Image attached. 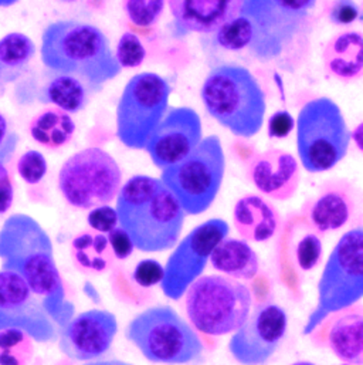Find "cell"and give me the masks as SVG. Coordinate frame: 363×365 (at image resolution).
<instances>
[{
    "label": "cell",
    "instance_id": "cell-1",
    "mask_svg": "<svg viewBox=\"0 0 363 365\" xmlns=\"http://www.w3.org/2000/svg\"><path fill=\"white\" fill-rule=\"evenodd\" d=\"M1 270L21 277L40 299L50 319L60 329L73 317L58 273L53 243L41 225L26 213L9 216L0 229Z\"/></svg>",
    "mask_w": 363,
    "mask_h": 365
},
{
    "label": "cell",
    "instance_id": "cell-2",
    "mask_svg": "<svg viewBox=\"0 0 363 365\" xmlns=\"http://www.w3.org/2000/svg\"><path fill=\"white\" fill-rule=\"evenodd\" d=\"M118 225L144 253H161L177 246L184 226V212L159 178L135 175L117 195Z\"/></svg>",
    "mask_w": 363,
    "mask_h": 365
},
{
    "label": "cell",
    "instance_id": "cell-3",
    "mask_svg": "<svg viewBox=\"0 0 363 365\" xmlns=\"http://www.w3.org/2000/svg\"><path fill=\"white\" fill-rule=\"evenodd\" d=\"M40 54L46 68L85 81L95 91L122 70L105 33L91 23L74 19L56 20L46 26Z\"/></svg>",
    "mask_w": 363,
    "mask_h": 365
},
{
    "label": "cell",
    "instance_id": "cell-4",
    "mask_svg": "<svg viewBox=\"0 0 363 365\" xmlns=\"http://www.w3.org/2000/svg\"><path fill=\"white\" fill-rule=\"evenodd\" d=\"M200 97L209 115L238 138L248 140L264 125L265 93L244 66L226 63L213 67L201 84Z\"/></svg>",
    "mask_w": 363,
    "mask_h": 365
},
{
    "label": "cell",
    "instance_id": "cell-5",
    "mask_svg": "<svg viewBox=\"0 0 363 365\" xmlns=\"http://www.w3.org/2000/svg\"><path fill=\"white\" fill-rule=\"evenodd\" d=\"M363 296V230L345 232L332 249L318 282V302L302 336H311L334 314L354 307Z\"/></svg>",
    "mask_w": 363,
    "mask_h": 365
},
{
    "label": "cell",
    "instance_id": "cell-6",
    "mask_svg": "<svg viewBox=\"0 0 363 365\" xmlns=\"http://www.w3.org/2000/svg\"><path fill=\"white\" fill-rule=\"evenodd\" d=\"M125 336L155 364H189L197 361L204 351L196 330L168 304L149 307L135 316Z\"/></svg>",
    "mask_w": 363,
    "mask_h": 365
},
{
    "label": "cell",
    "instance_id": "cell-7",
    "mask_svg": "<svg viewBox=\"0 0 363 365\" xmlns=\"http://www.w3.org/2000/svg\"><path fill=\"white\" fill-rule=\"evenodd\" d=\"M351 131L341 107L330 97L307 101L297 117V151L304 170L322 174L348 154Z\"/></svg>",
    "mask_w": 363,
    "mask_h": 365
},
{
    "label": "cell",
    "instance_id": "cell-8",
    "mask_svg": "<svg viewBox=\"0 0 363 365\" xmlns=\"http://www.w3.org/2000/svg\"><path fill=\"white\" fill-rule=\"evenodd\" d=\"M184 296L191 326L213 337L237 331L253 306L251 290L244 283L220 274L200 276Z\"/></svg>",
    "mask_w": 363,
    "mask_h": 365
},
{
    "label": "cell",
    "instance_id": "cell-9",
    "mask_svg": "<svg viewBox=\"0 0 363 365\" xmlns=\"http://www.w3.org/2000/svg\"><path fill=\"white\" fill-rule=\"evenodd\" d=\"M224 173L223 144L217 135H209L181 163L164 170L161 181L177 197L184 215H200L216 200Z\"/></svg>",
    "mask_w": 363,
    "mask_h": 365
},
{
    "label": "cell",
    "instance_id": "cell-10",
    "mask_svg": "<svg viewBox=\"0 0 363 365\" xmlns=\"http://www.w3.org/2000/svg\"><path fill=\"white\" fill-rule=\"evenodd\" d=\"M171 86L162 76L144 71L125 84L117 106V137L130 150H144L169 110Z\"/></svg>",
    "mask_w": 363,
    "mask_h": 365
},
{
    "label": "cell",
    "instance_id": "cell-11",
    "mask_svg": "<svg viewBox=\"0 0 363 365\" xmlns=\"http://www.w3.org/2000/svg\"><path fill=\"white\" fill-rule=\"evenodd\" d=\"M122 186L115 158L102 148L90 147L71 155L60 168L58 189L68 205L91 210L112 202Z\"/></svg>",
    "mask_w": 363,
    "mask_h": 365
},
{
    "label": "cell",
    "instance_id": "cell-12",
    "mask_svg": "<svg viewBox=\"0 0 363 365\" xmlns=\"http://www.w3.org/2000/svg\"><path fill=\"white\" fill-rule=\"evenodd\" d=\"M317 3L312 0L293 1H243L241 14L253 26L248 51L261 61L277 58L302 31Z\"/></svg>",
    "mask_w": 363,
    "mask_h": 365
},
{
    "label": "cell",
    "instance_id": "cell-13",
    "mask_svg": "<svg viewBox=\"0 0 363 365\" xmlns=\"http://www.w3.org/2000/svg\"><path fill=\"white\" fill-rule=\"evenodd\" d=\"M228 233V223L220 217H211L191 229L168 257L161 282L162 293L171 300H181L204 272L214 247Z\"/></svg>",
    "mask_w": 363,
    "mask_h": 365
},
{
    "label": "cell",
    "instance_id": "cell-14",
    "mask_svg": "<svg viewBox=\"0 0 363 365\" xmlns=\"http://www.w3.org/2000/svg\"><path fill=\"white\" fill-rule=\"evenodd\" d=\"M288 329L285 310L265 302L254 307L228 341V351L241 365L265 364L278 350Z\"/></svg>",
    "mask_w": 363,
    "mask_h": 365
},
{
    "label": "cell",
    "instance_id": "cell-15",
    "mask_svg": "<svg viewBox=\"0 0 363 365\" xmlns=\"http://www.w3.org/2000/svg\"><path fill=\"white\" fill-rule=\"evenodd\" d=\"M16 329L37 343L57 339L58 330L40 299L21 277L0 270V331Z\"/></svg>",
    "mask_w": 363,
    "mask_h": 365
},
{
    "label": "cell",
    "instance_id": "cell-16",
    "mask_svg": "<svg viewBox=\"0 0 363 365\" xmlns=\"http://www.w3.org/2000/svg\"><path fill=\"white\" fill-rule=\"evenodd\" d=\"M203 140L201 118L190 107H172L151 134L145 151L161 171L181 163Z\"/></svg>",
    "mask_w": 363,
    "mask_h": 365
},
{
    "label": "cell",
    "instance_id": "cell-17",
    "mask_svg": "<svg viewBox=\"0 0 363 365\" xmlns=\"http://www.w3.org/2000/svg\"><path fill=\"white\" fill-rule=\"evenodd\" d=\"M117 333L115 314L93 309L73 317L60 329L58 347L71 360L94 361L108 353Z\"/></svg>",
    "mask_w": 363,
    "mask_h": 365
},
{
    "label": "cell",
    "instance_id": "cell-18",
    "mask_svg": "<svg viewBox=\"0 0 363 365\" xmlns=\"http://www.w3.org/2000/svg\"><path fill=\"white\" fill-rule=\"evenodd\" d=\"M358 206V190L347 180L322 183L317 196L302 206V219L318 235L342 229Z\"/></svg>",
    "mask_w": 363,
    "mask_h": 365
},
{
    "label": "cell",
    "instance_id": "cell-19",
    "mask_svg": "<svg viewBox=\"0 0 363 365\" xmlns=\"http://www.w3.org/2000/svg\"><path fill=\"white\" fill-rule=\"evenodd\" d=\"M247 175L258 192L274 200L291 199L301 182L298 161L280 148L256 154L248 163Z\"/></svg>",
    "mask_w": 363,
    "mask_h": 365
},
{
    "label": "cell",
    "instance_id": "cell-20",
    "mask_svg": "<svg viewBox=\"0 0 363 365\" xmlns=\"http://www.w3.org/2000/svg\"><path fill=\"white\" fill-rule=\"evenodd\" d=\"M174 16V34L216 33L241 13L243 1L224 0H175L169 1Z\"/></svg>",
    "mask_w": 363,
    "mask_h": 365
},
{
    "label": "cell",
    "instance_id": "cell-21",
    "mask_svg": "<svg viewBox=\"0 0 363 365\" xmlns=\"http://www.w3.org/2000/svg\"><path fill=\"white\" fill-rule=\"evenodd\" d=\"M233 222L241 240L263 243L275 236L280 227V215L264 197L250 193L236 202Z\"/></svg>",
    "mask_w": 363,
    "mask_h": 365
},
{
    "label": "cell",
    "instance_id": "cell-22",
    "mask_svg": "<svg viewBox=\"0 0 363 365\" xmlns=\"http://www.w3.org/2000/svg\"><path fill=\"white\" fill-rule=\"evenodd\" d=\"M325 71L341 80L355 81L363 74V36L358 30H347L331 37L324 50Z\"/></svg>",
    "mask_w": 363,
    "mask_h": 365
},
{
    "label": "cell",
    "instance_id": "cell-23",
    "mask_svg": "<svg viewBox=\"0 0 363 365\" xmlns=\"http://www.w3.org/2000/svg\"><path fill=\"white\" fill-rule=\"evenodd\" d=\"M332 353L349 365H363V313L361 306H354L332 322L328 333Z\"/></svg>",
    "mask_w": 363,
    "mask_h": 365
},
{
    "label": "cell",
    "instance_id": "cell-24",
    "mask_svg": "<svg viewBox=\"0 0 363 365\" xmlns=\"http://www.w3.org/2000/svg\"><path fill=\"white\" fill-rule=\"evenodd\" d=\"M213 269L233 280H251L258 273V256L250 243L226 236L211 252Z\"/></svg>",
    "mask_w": 363,
    "mask_h": 365
},
{
    "label": "cell",
    "instance_id": "cell-25",
    "mask_svg": "<svg viewBox=\"0 0 363 365\" xmlns=\"http://www.w3.org/2000/svg\"><path fill=\"white\" fill-rule=\"evenodd\" d=\"M28 130L37 144L48 150H58L73 140L75 123L70 114L50 107L38 113L30 121Z\"/></svg>",
    "mask_w": 363,
    "mask_h": 365
},
{
    "label": "cell",
    "instance_id": "cell-26",
    "mask_svg": "<svg viewBox=\"0 0 363 365\" xmlns=\"http://www.w3.org/2000/svg\"><path fill=\"white\" fill-rule=\"evenodd\" d=\"M71 256L74 264L85 273H104L114 262L107 235L94 230L81 232L73 239Z\"/></svg>",
    "mask_w": 363,
    "mask_h": 365
},
{
    "label": "cell",
    "instance_id": "cell-27",
    "mask_svg": "<svg viewBox=\"0 0 363 365\" xmlns=\"http://www.w3.org/2000/svg\"><path fill=\"white\" fill-rule=\"evenodd\" d=\"M36 54L33 40L19 31L0 38V81L10 84L17 81L26 71Z\"/></svg>",
    "mask_w": 363,
    "mask_h": 365
},
{
    "label": "cell",
    "instance_id": "cell-28",
    "mask_svg": "<svg viewBox=\"0 0 363 365\" xmlns=\"http://www.w3.org/2000/svg\"><path fill=\"white\" fill-rule=\"evenodd\" d=\"M41 101L51 103L67 114L78 113L87 104V90L78 78L57 74L43 88Z\"/></svg>",
    "mask_w": 363,
    "mask_h": 365
},
{
    "label": "cell",
    "instance_id": "cell-29",
    "mask_svg": "<svg viewBox=\"0 0 363 365\" xmlns=\"http://www.w3.org/2000/svg\"><path fill=\"white\" fill-rule=\"evenodd\" d=\"M304 223V229L291 230L293 236H295V240L291 243V249L298 267L304 272H310L320 264L324 255V246L321 235L311 229L305 220Z\"/></svg>",
    "mask_w": 363,
    "mask_h": 365
},
{
    "label": "cell",
    "instance_id": "cell-30",
    "mask_svg": "<svg viewBox=\"0 0 363 365\" xmlns=\"http://www.w3.org/2000/svg\"><path fill=\"white\" fill-rule=\"evenodd\" d=\"M34 354L33 340L16 329L0 331V365H28Z\"/></svg>",
    "mask_w": 363,
    "mask_h": 365
},
{
    "label": "cell",
    "instance_id": "cell-31",
    "mask_svg": "<svg viewBox=\"0 0 363 365\" xmlns=\"http://www.w3.org/2000/svg\"><path fill=\"white\" fill-rule=\"evenodd\" d=\"M253 37V26L248 17L238 14L216 31V43L228 51H241L248 48Z\"/></svg>",
    "mask_w": 363,
    "mask_h": 365
},
{
    "label": "cell",
    "instance_id": "cell-32",
    "mask_svg": "<svg viewBox=\"0 0 363 365\" xmlns=\"http://www.w3.org/2000/svg\"><path fill=\"white\" fill-rule=\"evenodd\" d=\"M115 60L121 68H135L140 67L147 57V50L134 31H125L117 44Z\"/></svg>",
    "mask_w": 363,
    "mask_h": 365
},
{
    "label": "cell",
    "instance_id": "cell-33",
    "mask_svg": "<svg viewBox=\"0 0 363 365\" xmlns=\"http://www.w3.org/2000/svg\"><path fill=\"white\" fill-rule=\"evenodd\" d=\"M128 19L138 27H152L161 17L165 1L162 0H131L122 4Z\"/></svg>",
    "mask_w": 363,
    "mask_h": 365
},
{
    "label": "cell",
    "instance_id": "cell-34",
    "mask_svg": "<svg viewBox=\"0 0 363 365\" xmlns=\"http://www.w3.org/2000/svg\"><path fill=\"white\" fill-rule=\"evenodd\" d=\"M17 173L28 185H37L47 174V161L40 151L28 150L17 161Z\"/></svg>",
    "mask_w": 363,
    "mask_h": 365
},
{
    "label": "cell",
    "instance_id": "cell-35",
    "mask_svg": "<svg viewBox=\"0 0 363 365\" xmlns=\"http://www.w3.org/2000/svg\"><path fill=\"white\" fill-rule=\"evenodd\" d=\"M87 223L94 232H98L102 235H108L111 230L120 226L117 210L108 205L91 209L87 216Z\"/></svg>",
    "mask_w": 363,
    "mask_h": 365
},
{
    "label": "cell",
    "instance_id": "cell-36",
    "mask_svg": "<svg viewBox=\"0 0 363 365\" xmlns=\"http://www.w3.org/2000/svg\"><path fill=\"white\" fill-rule=\"evenodd\" d=\"M132 277L141 287H154L161 284L164 279V266L155 259L141 260L134 269Z\"/></svg>",
    "mask_w": 363,
    "mask_h": 365
},
{
    "label": "cell",
    "instance_id": "cell-37",
    "mask_svg": "<svg viewBox=\"0 0 363 365\" xmlns=\"http://www.w3.org/2000/svg\"><path fill=\"white\" fill-rule=\"evenodd\" d=\"M328 19L334 26H351L361 19V7L349 0L334 1L330 4Z\"/></svg>",
    "mask_w": 363,
    "mask_h": 365
},
{
    "label": "cell",
    "instance_id": "cell-38",
    "mask_svg": "<svg viewBox=\"0 0 363 365\" xmlns=\"http://www.w3.org/2000/svg\"><path fill=\"white\" fill-rule=\"evenodd\" d=\"M294 127L295 120L291 115V113H288L287 110H278L268 120V137L274 140H284L291 134Z\"/></svg>",
    "mask_w": 363,
    "mask_h": 365
},
{
    "label": "cell",
    "instance_id": "cell-39",
    "mask_svg": "<svg viewBox=\"0 0 363 365\" xmlns=\"http://www.w3.org/2000/svg\"><path fill=\"white\" fill-rule=\"evenodd\" d=\"M107 239H108V243H110V247L112 250L114 257L118 259V260L128 259L132 255L134 249H135L131 237L120 226H117L114 230H111L107 235Z\"/></svg>",
    "mask_w": 363,
    "mask_h": 365
},
{
    "label": "cell",
    "instance_id": "cell-40",
    "mask_svg": "<svg viewBox=\"0 0 363 365\" xmlns=\"http://www.w3.org/2000/svg\"><path fill=\"white\" fill-rule=\"evenodd\" d=\"M17 143V134L11 130L7 118L0 113V165H4V163L13 157Z\"/></svg>",
    "mask_w": 363,
    "mask_h": 365
},
{
    "label": "cell",
    "instance_id": "cell-41",
    "mask_svg": "<svg viewBox=\"0 0 363 365\" xmlns=\"http://www.w3.org/2000/svg\"><path fill=\"white\" fill-rule=\"evenodd\" d=\"M13 197H14V189H13L10 174L6 165H0V216L10 209L13 203Z\"/></svg>",
    "mask_w": 363,
    "mask_h": 365
},
{
    "label": "cell",
    "instance_id": "cell-42",
    "mask_svg": "<svg viewBox=\"0 0 363 365\" xmlns=\"http://www.w3.org/2000/svg\"><path fill=\"white\" fill-rule=\"evenodd\" d=\"M351 138L357 143L358 150H359V151H362V144H361V140H362V124H359V125L357 127V130H355V131H352Z\"/></svg>",
    "mask_w": 363,
    "mask_h": 365
},
{
    "label": "cell",
    "instance_id": "cell-43",
    "mask_svg": "<svg viewBox=\"0 0 363 365\" xmlns=\"http://www.w3.org/2000/svg\"><path fill=\"white\" fill-rule=\"evenodd\" d=\"M83 365H134L121 360H108V361H91V363H85Z\"/></svg>",
    "mask_w": 363,
    "mask_h": 365
},
{
    "label": "cell",
    "instance_id": "cell-44",
    "mask_svg": "<svg viewBox=\"0 0 363 365\" xmlns=\"http://www.w3.org/2000/svg\"><path fill=\"white\" fill-rule=\"evenodd\" d=\"M291 365H317L314 364V363H310V361H298V363H294V364Z\"/></svg>",
    "mask_w": 363,
    "mask_h": 365
},
{
    "label": "cell",
    "instance_id": "cell-45",
    "mask_svg": "<svg viewBox=\"0 0 363 365\" xmlns=\"http://www.w3.org/2000/svg\"><path fill=\"white\" fill-rule=\"evenodd\" d=\"M3 90V84H1V81H0V91Z\"/></svg>",
    "mask_w": 363,
    "mask_h": 365
},
{
    "label": "cell",
    "instance_id": "cell-46",
    "mask_svg": "<svg viewBox=\"0 0 363 365\" xmlns=\"http://www.w3.org/2000/svg\"><path fill=\"white\" fill-rule=\"evenodd\" d=\"M341 365H349V364H341Z\"/></svg>",
    "mask_w": 363,
    "mask_h": 365
}]
</instances>
